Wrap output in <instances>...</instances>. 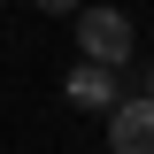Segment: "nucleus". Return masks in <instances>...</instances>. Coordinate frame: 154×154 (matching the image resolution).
<instances>
[{
  "label": "nucleus",
  "mask_w": 154,
  "mask_h": 154,
  "mask_svg": "<svg viewBox=\"0 0 154 154\" xmlns=\"http://www.w3.org/2000/svg\"><path fill=\"white\" fill-rule=\"evenodd\" d=\"M77 54L93 62V69H131V54H139V31H131V16L123 8H77Z\"/></svg>",
  "instance_id": "obj_1"
},
{
  "label": "nucleus",
  "mask_w": 154,
  "mask_h": 154,
  "mask_svg": "<svg viewBox=\"0 0 154 154\" xmlns=\"http://www.w3.org/2000/svg\"><path fill=\"white\" fill-rule=\"evenodd\" d=\"M108 146L116 154H154V100H139V93H123L108 108Z\"/></svg>",
  "instance_id": "obj_2"
},
{
  "label": "nucleus",
  "mask_w": 154,
  "mask_h": 154,
  "mask_svg": "<svg viewBox=\"0 0 154 154\" xmlns=\"http://www.w3.org/2000/svg\"><path fill=\"white\" fill-rule=\"evenodd\" d=\"M62 93H69V108H100V116H108L116 100H123V77H116V69H93V62H77V69L62 77Z\"/></svg>",
  "instance_id": "obj_3"
},
{
  "label": "nucleus",
  "mask_w": 154,
  "mask_h": 154,
  "mask_svg": "<svg viewBox=\"0 0 154 154\" xmlns=\"http://www.w3.org/2000/svg\"><path fill=\"white\" fill-rule=\"evenodd\" d=\"M31 8H46V16H77V0H31Z\"/></svg>",
  "instance_id": "obj_4"
},
{
  "label": "nucleus",
  "mask_w": 154,
  "mask_h": 154,
  "mask_svg": "<svg viewBox=\"0 0 154 154\" xmlns=\"http://www.w3.org/2000/svg\"><path fill=\"white\" fill-rule=\"evenodd\" d=\"M139 100H154V62H146V77H139Z\"/></svg>",
  "instance_id": "obj_5"
}]
</instances>
